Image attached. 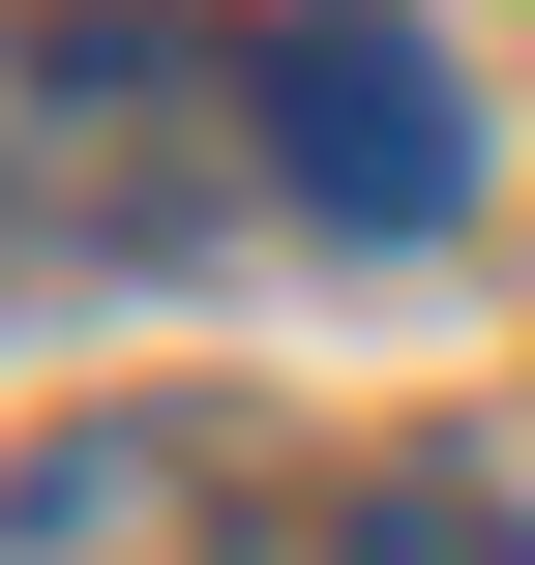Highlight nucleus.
Returning <instances> with one entry per match:
<instances>
[{
  "instance_id": "nucleus-1",
  "label": "nucleus",
  "mask_w": 535,
  "mask_h": 565,
  "mask_svg": "<svg viewBox=\"0 0 535 565\" xmlns=\"http://www.w3.org/2000/svg\"><path fill=\"white\" fill-rule=\"evenodd\" d=\"M238 149H268L298 209H357V238H447V209H477V89H447V30H417V0H268Z\"/></svg>"
},
{
  "instance_id": "nucleus-2",
  "label": "nucleus",
  "mask_w": 535,
  "mask_h": 565,
  "mask_svg": "<svg viewBox=\"0 0 535 565\" xmlns=\"http://www.w3.org/2000/svg\"><path fill=\"white\" fill-rule=\"evenodd\" d=\"M208 89H268V30H60V60H0V149H30L89 238H179V209H208V149H179Z\"/></svg>"
},
{
  "instance_id": "nucleus-3",
  "label": "nucleus",
  "mask_w": 535,
  "mask_h": 565,
  "mask_svg": "<svg viewBox=\"0 0 535 565\" xmlns=\"http://www.w3.org/2000/svg\"><path fill=\"white\" fill-rule=\"evenodd\" d=\"M298 565H535V507H506V477H447V447H417V477H357V507H328Z\"/></svg>"
}]
</instances>
